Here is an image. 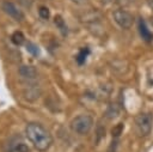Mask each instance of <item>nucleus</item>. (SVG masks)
<instances>
[{"instance_id":"f257e3e1","label":"nucleus","mask_w":153,"mask_h":152,"mask_svg":"<svg viewBox=\"0 0 153 152\" xmlns=\"http://www.w3.org/2000/svg\"><path fill=\"white\" fill-rule=\"evenodd\" d=\"M25 134L33 147L39 152H45L53 144V136L50 132L37 122H29L25 127Z\"/></svg>"},{"instance_id":"f03ea898","label":"nucleus","mask_w":153,"mask_h":152,"mask_svg":"<svg viewBox=\"0 0 153 152\" xmlns=\"http://www.w3.org/2000/svg\"><path fill=\"white\" fill-rule=\"evenodd\" d=\"M93 127V118L90 115H79L74 117L71 122V128L79 135H86Z\"/></svg>"},{"instance_id":"7ed1b4c3","label":"nucleus","mask_w":153,"mask_h":152,"mask_svg":"<svg viewBox=\"0 0 153 152\" xmlns=\"http://www.w3.org/2000/svg\"><path fill=\"white\" fill-rule=\"evenodd\" d=\"M153 126V115L151 113H140L135 117V127L141 136H146L151 133Z\"/></svg>"},{"instance_id":"20e7f679","label":"nucleus","mask_w":153,"mask_h":152,"mask_svg":"<svg viewBox=\"0 0 153 152\" xmlns=\"http://www.w3.org/2000/svg\"><path fill=\"white\" fill-rule=\"evenodd\" d=\"M114 20L115 23L121 28V29H129L131 28L133 23H134V17L131 13H129L128 11L123 10V8H118L116 11H114L112 13Z\"/></svg>"},{"instance_id":"39448f33","label":"nucleus","mask_w":153,"mask_h":152,"mask_svg":"<svg viewBox=\"0 0 153 152\" xmlns=\"http://www.w3.org/2000/svg\"><path fill=\"white\" fill-rule=\"evenodd\" d=\"M1 8L6 14H8L11 18H13L16 22H23L24 20V13L11 1L5 0L1 4Z\"/></svg>"},{"instance_id":"423d86ee","label":"nucleus","mask_w":153,"mask_h":152,"mask_svg":"<svg viewBox=\"0 0 153 152\" xmlns=\"http://www.w3.org/2000/svg\"><path fill=\"white\" fill-rule=\"evenodd\" d=\"M18 73H19V75L22 77V78H24V79H35V78H37V71H36V68L35 67H32V66H26V65H23V66H20L19 68H18Z\"/></svg>"},{"instance_id":"0eeeda50","label":"nucleus","mask_w":153,"mask_h":152,"mask_svg":"<svg viewBox=\"0 0 153 152\" xmlns=\"http://www.w3.org/2000/svg\"><path fill=\"white\" fill-rule=\"evenodd\" d=\"M8 152H30L29 146L24 141H12L10 144Z\"/></svg>"},{"instance_id":"6e6552de","label":"nucleus","mask_w":153,"mask_h":152,"mask_svg":"<svg viewBox=\"0 0 153 152\" xmlns=\"http://www.w3.org/2000/svg\"><path fill=\"white\" fill-rule=\"evenodd\" d=\"M139 31H140L141 37H142L145 41H151V39H152L153 35H152V34H151V31L147 29L146 23H145L142 19H140V20H139Z\"/></svg>"},{"instance_id":"1a4fd4ad","label":"nucleus","mask_w":153,"mask_h":152,"mask_svg":"<svg viewBox=\"0 0 153 152\" xmlns=\"http://www.w3.org/2000/svg\"><path fill=\"white\" fill-rule=\"evenodd\" d=\"M120 114V108L117 104H110L105 111V116L109 118V120H112L115 117H117Z\"/></svg>"},{"instance_id":"9d476101","label":"nucleus","mask_w":153,"mask_h":152,"mask_svg":"<svg viewBox=\"0 0 153 152\" xmlns=\"http://www.w3.org/2000/svg\"><path fill=\"white\" fill-rule=\"evenodd\" d=\"M11 41L14 45H22L25 42V37H24L22 31H14L11 36Z\"/></svg>"},{"instance_id":"9b49d317","label":"nucleus","mask_w":153,"mask_h":152,"mask_svg":"<svg viewBox=\"0 0 153 152\" xmlns=\"http://www.w3.org/2000/svg\"><path fill=\"white\" fill-rule=\"evenodd\" d=\"M90 54V49L88 48H81L80 50H79V54L76 55V62L79 63V65H82L85 61H86V57H87V55Z\"/></svg>"},{"instance_id":"f8f14e48","label":"nucleus","mask_w":153,"mask_h":152,"mask_svg":"<svg viewBox=\"0 0 153 152\" xmlns=\"http://www.w3.org/2000/svg\"><path fill=\"white\" fill-rule=\"evenodd\" d=\"M54 23H55V25L62 31V34H66V32H67L66 23H65V20L62 19L61 16H55V18H54Z\"/></svg>"},{"instance_id":"ddd939ff","label":"nucleus","mask_w":153,"mask_h":152,"mask_svg":"<svg viewBox=\"0 0 153 152\" xmlns=\"http://www.w3.org/2000/svg\"><path fill=\"white\" fill-rule=\"evenodd\" d=\"M25 47H26V50H27L32 56H38V55H39V49H38V47H37L35 43L27 42V43L25 44Z\"/></svg>"},{"instance_id":"4468645a","label":"nucleus","mask_w":153,"mask_h":152,"mask_svg":"<svg viewBox=\"0 0 153 152\" xmlns=\"http://www.w3.org/2000/svg\"><path fill=\"white\" fill-rule=\"evenodd\" d=\"M38 14H39V17H41L42 19H49V17H50V11H49L48 7L41 6V7L38 8Z\"/></svg>"},{"instance_id":"2eb2a0df","label":"nucleus","mask_w":153,"mask_h":152,"mask_svg":"<svg viewBox=\"0 0 153 152\" xmlns=\"http://www.w3.org/2000/svg\"><path fill=\"white\" fill-rule=\"evenodd\" d=\"M122 130H123V124H122V123H118V124H116V126L112 128L111 134H112V136L117 138V136H118V135L122 133Z\"/></svg>"},{"instance_id":"dca6fc26","label":"nucleus","mask_w":153,"mask_h":152,"mask_svg":"<svg viewBox=\"0 0 153 152\" xmlns=\"http://www.w3.org/2000/svg\"><path fill=\"white\" fill-rule=\"evenodd\" d=\"M136 0H115V2L120 6V7H127V6H130V5H133L134 2H135Z\"/></svg>"},{"instance_id":"f3484780","label":"nucleus","mask_w":153,"mask_h":152,"mask_svg":"<svg viewBox=\"0 0 153 152\" xmlns=\"http://www.w3.org/2000/svg\"><path fill=\"white\" fill-rule=\"evenodd\" d=\"M71 1H73V2L78 4V5H84V4L86 2V0H71Z\"/></svg>"},{"instance_id":"a211bd4d","label":"nucleus","mask_w":153,"mask_h":152,"mask_svg":"<svg viewBox=\"0 0 153 152\" xmlns=\"http://www.w3.org/2000/svg\"><path fill=\"white\" fill-rule=\"evenodd\" d=\"M146 2H147V5H148V7L153 10V0H146Z\"/></svg>"}]
</instances>
